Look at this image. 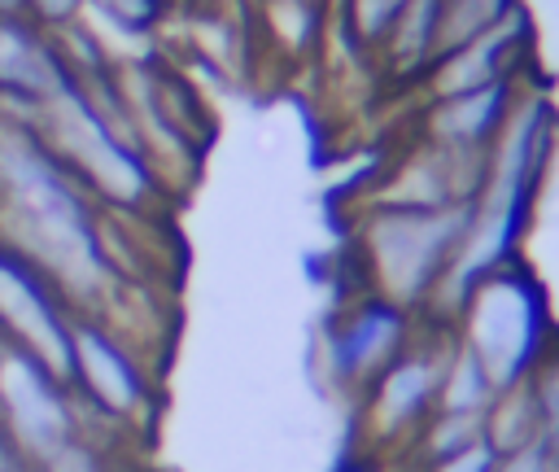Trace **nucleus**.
Wrapping results in <instances>:
<instances>
[{
    "label": "nucleus",
    "instance_id": "nucleus-11",
    "mask_svg": "<svg viewBox=\"0 0 559 472\" xmlns=\"http://www.w3.org/2000/svg\"><path fill=\"white\" fill-rule=\"evenodd\" d=\"M493 393H498V385L485 371V363L476 358V350L454 337L450 341V354H445L441 389H437V411H472V415H485V406L493 402Z\"/></svg>",
    "mask_w": 559,
    "mask_h": 472
},
{
    "label": "nucleus",
    "instance_id": "nucleus-1",
    "mask_svg": "<svg viewBox=\"0 0 559 472\" xmlns=\"http://www.w3.org/2000/svg\"><path fill=\"white\" fill-rule=\"evenodd\" d=\"M472 223V205L445 210H406V205H367L354 227L358 284L376 288L411 310H424L450 271Z\"/></svg>",
    "mask_w": 559,
    "mask_h": 472
},
{
    "label": "nucleus",
    "instance_id": "nucleus-4",
    "mask_svg": "<svg viewBox=\"0 0 559 472\" xmlns=\"http://www.w3.org/2000/svg\"><path fill=\"white\" fill-rule=\"evenodd\" d=\"M450 341H454V323L419 315L415 341L354 398V420L367 450H402V455L411 450L415 433L437 411Z\"/></svg>",
    "mask_w": 559,
    "mask_h": 472
},
{
    "label": "nucleus",
    "instance_id": "nucleus-9",
    "mask_svg": "<svg viewBox=\"0 0 559 472\" xmlns=\"http://www.w3.org/2000/svg\"><path fill=\"white\" fill-rule=\"evenodd\" d=\"M537 70L515 74V79H498V83H485V87H472V92H459V96L419 101L415 135H424L432 144H445V149H463V153H489L507 114H511V105H515V96L524 92V83Z\"/></svg>",
    "mask_w": 559,
    "mask_h": 472
},
{
    "label": "nucleus",
    "instance_id": "nucleus-8",
    "mask_svg": "<svg viewBox=\"0 0 559 472\" xmlns=\"http://www.w3.org/2000/svg\"><path fill=\"white\" fill-rule=\"evenodd\" d=\"M537 66H542V26H537L533 4H524L511 17H502L498 26L480 31L472 44L432 57V66L419 79V92H424V101L459 96V92H472V87H485L498 79L528 74Z\"/></svg>",
    "mask_w": 559,
    "mask_h": 472
},
{
    "label": "nucleus",
    "instance_id": "nucleus-5",
    "mask_svg": "<svg viewBox=\"0 0 559 472\" xmlns=\"http://www.w3.org/2000/svg\"><path fill=\"white\" fill-rule=\"evenodd\" d=\"M419 332V310L354 284L323 319L319 328V363H323V380L341 393V398H358Z\"/></svg>",
    "mask_w": 559,
    "mask_h": 472
},
{
    "label": "nucleus",
    "instance_id": "nucleus-3",
    "mask_svg": "<svg viewBox=\"0 0 559 472\" xmlns=\"http://www.w3.org/2000/svg\"><path fill=\"white\" fill-rule=\"evenodd\" d=\"M70 389L79 428L92 441H100V428L114 437L140 433L157 415V367L96 315H74L70 323Z\"/></svg>",
    "mask_w": 559,
    "mask_h": 472
},
{
    "label": "nucleus",
    "instance_id": "nucleus-13",
    "mask_svg": "<svg viewBox=\"0 0 559 472\" xmlns=\"http://www.w3.org/2000/svg\"><path fill=\"white\" fill-rule=\"evenodd\" d=\"M87 13L114 31H122L127 39L140 44H157L162 26L175 17V0H87Z\"/></svg>",
    "mask_w": 559,
    "mask_h": 472
},
{
    "label": "nucleus",
    "instance_id": "nucleus-7",
    "mask_svg": "<svg viewBox=\"0 0 559 472\" xmlns=\"http://www.w3.org/2000/svg\"><path fill=\"white\" fill-rule=\"evenodd\" d=\"M70 323L74 310L57 284L17 249L0 240V332L4 341L35 354L70 385Z\"/></svg>",
    "mask_w": 559,
    "mask_h": 472
},
{
    "label": "nucleus",
    "instance_id": "nucleus-10",
    "mask_svg": "<svg viewBox=\"0 0 559 472\" xmlns=\"http://www.w3.org/2000/svg\"><path fill=\"white\" fill-rule=\"evenodd\" d=\"M441 9L445 0H406L393 31L384 35L380 52H376V66L393 79H411L419 83L424 70L432 66L437 57V35H441Z\"/></svg>",
    "mask_w": 559,
    "mask_h": 472
},
{
    "label": "nucleus",
    "instance_id": "nucleus-16",
    "mask_svg": "<svg viewBox=\"0 0 559 472\" xmlns=\"http://www.w3.org/2000/svg\"><path fill=\"white\" fill-rule=\"evenodd\" d=\"M87 13V0H26V17L44 31H57L66 22H79Z\"/></svg>",
    "mask_w": 559,
    "mask_h": 472
},
{
    "label": "nucleus",
    "instance_id": "nucleus-17",
    "mask_svg": "<svg viewBox=\"0 0 559 472\" xmlns=\"http://www.w3.org/2000/svg\"><path fill=\"white\" fill-rule=\"evenodd\" d=\"M493 468H498L493 446L476 441V446H467V450H459V455H450V459H441V463H432L424 472H493Z\"/></svg>",
    "mask_w": 559,
    "mask_h": 472
},
{
    "label": "nucleus",
    "instance_id": "nucleus-6",
    "mask_svg": "<svg viewBox=\"0 0 559 472\" xmlns=\"http://www.w3.org/2000/svg\"><path fill=\"white\" fill-rule=\"evenodd\" d=\"M79 433L83 428H79L74 389L52 367H44L35 354L4 341L0 350V437L31 468H39Z\"/></svg>",
    "mask_w": 559,
    "mask_h": 472
},
{
    "label": "nucleus",
    "instance_id": "nucleus-12",
    "mask_svg": "<svg viewBox=\"0 0 559 472\" xmlns=\"http://www.w3.org/2000/svg\"><path fill=\"white\" fill-rule=\"evenodd\" d=\"M533 437H542V428H537V411L524 380L498 389L493 402L485 406V446H493V455H511Z\"/></svg>",
    "mask_w": 559,
    "mask_h": 472
},
{
    "label": "nucleus",
    "instance_id": "nucleus-14",
    "mask_svg": "<svg viewBox=\"0 0 559 472\" xmlns=\"http://www.w3.org/2000/svg\"><path fill=\"white\" fill-rule=\"evenodd\" d=\"M524 389L533 398V411H537V428H542V441H550L559 450V323L550 332V341L542 345L537 363L528 367L524 376Z\"/></svg>",
    "mask_w": 559,
    "mask_h": 472
},
{
    "label": "nucleus",
    "instance_id": "nucleus-2",
    "mask_svg": "<svg viewBox=\"0 0 559 472\" xmlns=\"http://www.w3.org/2000/svg\"><path fill=\"white\" fill-rule=\"evenodd\" d=\"M450 323L454 337L476 350L498 389L520 385L555 332L546 284L528 267V258L502 262L489 275H480Z\"/></svg>",
    "mask_w": 559,
    "mask_h": 472
},
{
    "label": "nucleus",
    "instance_id": "nucleus-18",
    "mask_svg": "<svg viewBox=\"0 0 559 472\" xmlns=\"http://www.w3.org/2000/svg\"><path fill=\"white\" fill-rule=\"evenodd\" d=\"M109 472H131V468H122V463H114V468H109Z\"/></svg>",
    "mask_w": 559,
    "mask_h": 472
},
{
    "label": "nucleus",
    "instance_id": "nucleus-15",
    "mask_svg": "<svg viewBox=\"0 0 559 472\" xmlns=\"http://www.w3.org/2000/svg\"><path fill=\"white\" fill-rule=\"evenodd\" d=\"M493 472H559V450L542 437H533L528 446L511 450V455H498V468Z\"/></svg>",
    "mask_w": 559,
    "mask_h": 472
}]
</instances>
